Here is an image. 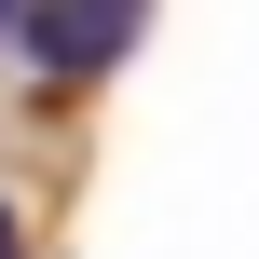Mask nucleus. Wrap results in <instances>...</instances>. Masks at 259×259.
<instances>
[{
  "mask_svg": "<svg viewBox=\"0 0 259 259\" xmlns=\"http://www.w3.org/2000/svg\"><path fill=\"white\" fill-rule=\"evenodd\" d=\"M27 14H41V0H0V41H27Z\"/></svg>",
  "mask_w": 259,
  "mask_h": 259,
  "instance_id": "7ed1b4c3",
  "label": "nucleus"
},
{
  "mask_svg": "<svg viewBox=\"0 0 259 259\" xmlns=\"http://www.w3.org/2000/svg\"><path fill=\"white\" fill-rule=\"evenodd\" d=\"M0 259H27V219H14V191H0Z\"/></svg>",
  "mask_w": 259,
  "mask_h": 259,
  "instance_id": "f03ea898",
  "label": "nucleus"
},
{
  "mask_svg": "<svg viewBox=\"0 0 259 259\" xmlns=\"http://www.w3.org/2000/svg\"><path fill=\"white\" fill-rule=\"evenodd\" d=\"M137 14H150V0H41V14H27V55H41L55 82H82V68H109V55L137 41Z\"/></svg>",
  "mask_w": 259,
  "mask_h": 259,
  "instance_id": "f257e3e1",
  "label": "nucleus"
}]
</instances>
